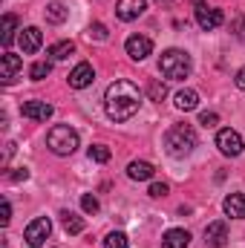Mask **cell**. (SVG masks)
Instances as JSON below:
<instances>
[{"mask_svg":"<svg viewBox=\"0 0 245 248\" xmlns=\"http://www.w3.org/2000/svg\"><path fill=\"white\" fill-rule=\"evenodd\" d=\"M144 12H147V0H119L116 3V15H119V20H124V23L138 20Z\"/></svg>","mask_w":245,"mask_h":248,"instance_id":"9c48e42d","label":"cell"},{"mask_svg":"<svg viewBox=\"0 0 245 248\" xmlns=\"http://www.w3.org/2000/svg\"><path fill=\"white\" fill-rule=\"evenodd\" d=\"M127 246H130V240H127L124 231H113V234H107V240H104V248H127Z\"/></svg>","mask_w":245,"mask_h":248,"instance_id":"cb8c5ba5","label":"cell"},{"mask_svg":"<svg viewBox=\"0 0 245 248\" xmlns=\"http://www.w3.org/2000/svg\"><path fill=\"white\" fill-rule=\"evenodd\" d=\"M15 32H17V17H15V15H3V35H0L3 46H12Z\"/></svg>","mask_w":245,"mask_h":248,"instance_id":"7402d4cb","label":"cell"},{"mask_svg":"<svg viewBox=\"0 0 245 248\" xmlns=\"http://www.w3.org/2000/svg\"><path fill=\"white\" fill-rule=\"evenodd\" d=\"M196 144H199V136H196V130H193L190 124H173V127L165 133V147H168V153L176 156V159L190 156V153L196 150Z\"/></svg>","mask_w":245,"mask_h":248,"instance_id":"7a4b0ae2","label":"cell"},{"mask_svg":"<svg viewBox=\"0 0 245 248\" xmlns=\"http://www.w3.org/2000/svg\"><path fill=\"white\" fill-rule=\"evenodd\" d=\"M49 234H52V222H49V217H38V219H32V222L26 225L23 240H26V246L41 248V246H44V240H46Z\"/></svg>","mask_w":245,"mask_h":248,"instance_id":"5b68a950","label":"cell"},{"mask_svg":"<svg viewBox=\"0 0 245 248\" xmlns=\"http://www.w3.org/2000/svg\"><path fill=\"white\" fill-rule=\"evenodd\" d=\"M9 179H12V182H26V179H29V168H15V170L9 173Z\"/></svg>","mask_w":245,"mask_h":248,"instance_id":"f1b7e54d","label":"cell"},{"mask_svg":"<svg viewBox=\"0 0 245 248\" xmlns=\"http://www.w3.org/2000/svg\"><path fill=\"white\" fill-rule=\"evenodd\" d=\"M231 32L240 38V41H245V17H237L234 20V26H231Z\"/></svg>","mask_w":245,"mask_h":248,"instance_id":"1f68e13d","label":"cell"},{"mask_svg":"<svg viewBox=\"0 0 245 248\" xmlns=\"http://www.w3.org/2000/svg\"><path fill=\"white\" fill-rule=\"evenodd\" d=\"M9 219H12V205H9V199H3V208H0V222H3V225H9Z\"/></svg>","mask_w":245,"mask_h":248,"instance_id":"d6a6232c","label":"cell"},{"mask_svg":"<svg viewBox=\"0 0 245 248\" xmlns=\"http://www.w3.org/2000/svg\"><path fill=\"white\" fill-rule=\"evenodd\" d=\"M69 87L72 90H84V87H90L92 81H95V69H92V63H87V61H81L72 72H69Z\"/></svg>","mask_w":245,"mask_h":248,"instance_id":"30bf717a","label":"cell"},{"mask_svg":"<svg viewBox=\"0 0 245 248\" xmlns=\"http://www.w3.org/2000/svg\"><path fill=\"white\" fill-rule=\"evenodd\" d=\"M124 49H127V55H130L133 61H144V58L153 52V41H150L147 35H130L127 44H124Z\"/></svg>","mask_w":245,"mask_h":248,"instance_id":"ba28073f","label":"cell"},{"mask_svg":"<svg viewBox=\"0 0 245 248\" xmlns=\"http://www.w3.org/2000/svg\"><path fill=\"white\" fill-rule=\"evenodd\" d=\"M153 165L150 162H130L127 165V176L133 179V182H147V179H153Z\"/></svg>","mask_w":245,"mask_h":248,"instance_id":"e0dca14e","label":"cell"},{"mask_svg":"<svg viewBox=\"0 0 245 248\" xmlns=\"http://www.w3.org/2000/svg\"><path fill=\"white\" fill-rule=\"evenodd\" d=\"M196 23H199V29H205V32H214V29H219V26L225 23V15H222V9L196 6Z\"/></svg>","mask_w":245,"mask_h":248,"instance_id":"52a82bcc","label":"cell"},{"mask_svg":"<svg viewBox=\"0 0 245 248\" xmlns=\"http://www.w3.org/2000/svg\"><path fill=\"white\" fill-rule=\"evenodd\" d=\"M46 144H49V150L55 156H72L78 150V133L72 127H66V124H58V127H52L46 133Z\"/></svg>","mask_w":245,"mask_h":248,"instance_id":"277c9868","label":"cell"},{"mask_svg":"<svg viewBox=\"0 0 245 248\" xmlns=\"http://www.w3.org/2000/svg\"><path fill=\"white\" fill-rule=\"evenodd\" d=\"M90 159H92V162H101V165L110 162V147H107V144H92V147H90Z\"/></svg>","mask_w":245,"mask_h":248,"instance_id":"d4e9b609","label":"cell"},{"mask_svg":"<svg viewBox=\"0 0 245 248\" xmlns=\"http://www.w3.org/2000/svg\"><path fill=\"white\" fill-rule=\"evenodd\" d=\"M49 72H52V63H49V61H38V63H32L29 78H32V81H44Z\"/></svg>","mask_w":245,"mask_h":248,"instance_id":"603a6c76","label":"cell"},{"mask_svg":"<svg viewBox=\"0 0 245 248\" xmlns=\"http://www.w3.org/2000/svg\"><path fill=\"white\" fill-rule=\"evenodd\" d=\"M216 147H219L222 156H240V153L245 150V141H243V136H240L237 130L225 127V130L216 133Z\"/></svg>","mask_w":245,"mask_h":248,"instance_id":"8992f818","label":"cell"},{"mask_svg":"<svg viewBox=\"0 0 245 248\" xmlns=\"http://www.w3.org/2000/svg\"><path fill=\"white\" fill-rule=\"evenodd\" d=\"M72 52H75V44H72V41H58V44H52V46H49V52H46V55H49L52 61H66Z\"/></svg>","mask_w":245,"mask_h":248,"instance_id":"ffe728a7","label":"cell"},{"mask_svg":"<svg viewBox=\"0 0 245 248\" xmlns=\"http://www.w3.org/2000/svg\"><path fill=\"white\" fill-rule=\"evenodd\" d=\"M147 95H150L153 101H165L168 87H165V84H159V81H150V84H147Z\"/></svg>","mask_w":245,"mask_h":248,"instance_id":"484cf974","label":"cell"},{"mask_svg":"<svg viewBox=\"0 0 245 248\" xmlns=\"http://www.w3.org/2000/svg\"><path fill=\"white\" fill-rule=\"evenodd\" d=\"M20 69H23V58H20V55L6 52V55L0 58V78H3L6 84H12V81L20 75Z\"/></svg>","mask_w":245,"mask_h":248,"instance_id":"4fadbf2b","label":"cell"},{"mask_svg":"<svg viewBox=\"0 0 245 248\" xmlns=\"http://www.w3.org/2000/svg\"><path fill=\"white\" fill-rule=\"evenodd\" d=\"M216 122H219L216 113H202V116H199V124H202V127H216Z\"/></svg>","mask_w":245,"mask_h":248,"instance_id":"f546056e","label":"cell"},{"mask_svg":"<svg viewBox=\"0 0 245 248\" xmlns=\"http://www.w3.org/2000/svg\"><path fill=\"white\" fill-rule=\"evenodd\" d=\"M20 113H23L26 119H32V122H46V119H52L55 107L46 104V101H23V104H20Z\"/></svg>","mask_w":245,"mask_h":248,"instance_id":"8fae6325","label":"cell"},{"mask_svg":"<svg viewBox=\"0 0 245 248\" xmlns=\"http://www.w3.org/2000/svg\"><path fill=\"white\" fill-rule=\"evenodd\" d=\"M44 15H46V23H63V20L69 17V9H66L63 3L55 0V3H49V6H46V12H44Z\"/></svg>","mask_w":245,"mask_h":248,"instance_id":"44dd1931","label":"cell"},{"mask_svg":"<svg viewBox=\"0 0 245 248\" xmlns=\"http://www.w3.org/2000/svg\"><path fill=\"white\" fill-rule=\"evenodd\" d=\"M176 107H179L182 113L196 110V107H199V95H196L193 90H179V93H176Z\"/></svg>","mask_w":245,"mask_h":248,"instance_id":"ac0fdd59","label":"cell"},{"mask_svg":"<svg viewBox=\"0 0 245 248\" xmlns=\"http://www.w3.org/2000/svg\"><path fill=\"white\" fill-rule=\"evenodd\" d=\"M168 190H170V187L165 185V182H156V185H150V196L159 199V196H168Z\"/></svg>","mask_w":245,"mask_h":248,"instance_id":"4dcf8cb0","label":"cell"},{"mask_svg":"<svg viewBox=\"0 0 245 248\" xmlns=\"http://www.w3.org/2000/svg\"><path fill=\"white\" fill-rule=\"evenodd\" d=\"M187 246H190V234L184 228H170L162 237V248H187Z\"/></svg>","mask_w":245,"mask_h":248,"instance_id":"2e32d148","label":"cell"},{"mask_svg":"<svg viewBox=\"0 0 245 248\" xmlns=\"http://www.w3.org/2000/svg\"><path fill=\"white\" fill-rule=\"evenodd\" d=\"M234 84H237L240 90H245V66L240 69V72H237V78H234Z\"/></svg>","mask_w":245,"mask_h":248,"instance_id":"836d02e7","label":"cell"},{"mask_svg":"<svg viewBox=\"0 0 245 248\" xmlns=\"http://www.w3.org/2000/svg\"><path fill=\"white\" fill-rule=\"evenodd\" d=\"M159 69H162L165 78L182 81V78L190 75L193 61H190V55H187L184 49H168V52H162V58H159Z\"/></svg>","mask_w":245,"mask_h":248,"instance_id":"3957f363","label":"cell"},{"mask_svg":"<svg viewBox=\"0 0 245 248\" xmlns=\"http://www.w3.org/2000/svg\"><path fill=\"white\" fill-rule=\"evenodd\" d=\"M61 225L66 234H81L84 231V219L78 214H72V211H61Z\"/></svg>","mask_w":245,"mask_h":248,"instance_id":"d6986e66","label":"cell"},{"mask_svg":"<svg viewBox=\"0 0 245 248\" xmlns=\"http://www.w3.org/2000/svg\"><path fill=\"white\" fill-rule=\"evenodd\" d=\"M90 38H95V41H107V26H104V23H92V26H90Z\"/></svg>","mask_w":245,"mask_h":248,"instance_id":"83f0119b","label":"cell"},{"mask_svg":"<svg viewBox=\"0 0 245 248\" xmlns=\"http://www.w3.org/2000/svg\"><path fill=\"white\" fill-rule=\"evenodd\" d=\"M141 107V93L133 81H113L104 93V110L113 122H130Z\"/></svg>","mask_w":245,"mask_h":248,"instance_id":"6da1fadb","label":"cell"},{"mask_svg":"<svg viewBox=\"0 0 245 248\" xmlns=\"http://www.w3.org/2000/svg\"><path fill=\"white\" fill-rule=\"evenodd\" d=\"M81 208H84L87 214H98V211H101V205H98V199H95L92 193H84V196H81Z\"/></svg>","mask_w":245,"mask_h":248,"instance_id":"4316f807","label":"cell"},{"mask_svg":"<svg viewBox=\"0 0 245 248\" xmlns=\"http://www.w3.org/2000/svg\"><path fill=\"white\" fill-rule=\"evenodd\" d=\"M225 243H228V225L222 219L211 222L205 228V246L208 248H225Z\"/></svg>","mask_w":245,"mask_h":248,"instance_id":"7c38bea8","label":"cell"},{"mask_svg":"<svg viewBox=\"0 0 245 248\" xmlns=\"http://www.w3.org/2000/svg\"><path fill=\"white\" fill-rule=\"evenodd\" d=\"M222 211L231 219H245V196L243 193H228L225 202H222Z\"/></svg>","mask_w":245,"mask_h":248,"instance_id":"9a60e30c","label":"cell"},{"mask_svg":"<svg viewBox=\"0 0 245 248\" xmlns=\"http://www.w3.org/2000/svg\"><path fill=\"white\" fill-rule=\"evenodd\" d=\"M17 41H20V49H23L26 55H32V52H38V49H41L44 35H41V29H38V26H26V29H20Z\"/></svg>","mask_w":245,"mask_h":248,"instance_id":"5bb4252c","label":"cell"}]
</instances>
